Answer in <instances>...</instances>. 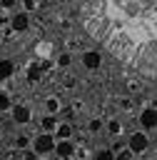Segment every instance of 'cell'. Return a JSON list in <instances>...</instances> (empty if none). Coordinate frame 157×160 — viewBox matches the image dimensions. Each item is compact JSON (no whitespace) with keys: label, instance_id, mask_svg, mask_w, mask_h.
<instances>
[{"label":"cell","instance_id":"14","mask_svg":"<svg viewBox=\"0 0 157 160\" xmlns=\"http://www.w3.org/2000/svg\"><path fill=\"white\" fill-rule=\"evenodd\" d=\"M12 108V100H10V95L5 92V90H0V112H5V110H10Z\"/></svg>","mask_w":157,"mask_h":160},{"label":"cell","instance_id":"3","mask_svg":"<svg viewBox=\"0 0 157 160\" xmlns=\"http://www.w3.org/2000/svg\"><path fill=\"white\" fill-rule=\"evenodd\" d=\"M7 22H10V30H12V32H25V30L30 28V12L20 10V12H15Z\"/></svg>","mask_w":157,"mask_h":160},{"label":"cell","instance_id":"5","mask_svg":"<svg viewBox=\"0 0 157 160\" xmlns=\"http://www.w3.org/2000/svg\"><path fill=\"white\" fill-rule=\"evenodd\" d=\"M10 112H12V120H15L17 125H25V122H30V120H32V110H30L27 105H22V102L12 105V108H10Z\"/></svg>","mask_w":157,"mask_h":160},{"label":"cell","instance_id":"2","mask_svg":"<svg viewBox=\"0 0 157 160\" xmlns=\"http://www.w3.org/2000/svg\"><path fill=\"white\" fill-rule=\"evenodd\" d=\"M147 148H150V138H147L145 130H137V132L130 135V140H127V150H130L132 155H142Z\"/></svg>","mask_w":157,"mask_h":160},{"label":"cell","instance_id":"9","mask_svg":"<svg viewBox=\"0 0 157 160\" xmlns=\"http://www.w3.org/2000/svg\"><path fill=\"white\" fill-rule=\"evenodd\" d=\"M12 72H15V62L7 60V58H2L0 60V80H10Z\"/></svg>","mask_w":157,"mask_h":160},{"label":"cell","instance_id":"21","mask_svg":"<svg viewBox=\"0 0 157 160\" xmlns=\"http://www.w3.org/2000/svg\"><path fill=\"white\" fill-rule=\"evenodd\" d=\"M15 5H17V0H0V8L2 10H12Z\"/></svg>","mask_w":157,"mask_h":160},{"label":"cell","instance_id":"6","mask_svg":"<svg viewBox=\"0 0 157 160\" xmlns=\"http://www.w3.org/2000/svg\"><path fill=\"white\" fill-rule=\"evenodd\" d=\"M140 122H142L145 130H155V125H157V110H155L152 105L142 108V112H140Z\"/></svg>","mask_w":157,"mask_h":160},{"label":"cell","instance_id":"11","mask_svg":"<svg viewBox=\"0 0 157 160\" xmlns=\"http://www.w3.org/2000/svg\"><path fill=\"white\" fill-rule=\"evenodd\" d=\"M40 78H42V70H40V62H37V60H32V62L27 65V80H30V82H37Z\"/></svg>","mask_w":157,"mask_h":160},{"label":"cell","instance_id":"23","mask_svg":"<svg viewBox=\"0 0 157 160\" xmlns=\"http://www.w3.org/2000/svg\"><path fill=\"white\" fill-rule=\"evenodd\" d=\"M50 68H52V60H42V62H40V70H42V72H47Z\"/></svg>","mask_w":157,"mask_h":160},{"label":"cell","instance_id":"25","mask_svg":"<svg viewBox=\"0 0 157 160\" xmlns=\"http://www.w3.org/2000/svg\"><path fill=\"white\" fill-rule=\"evenodd\" d=\"M122 108L125 110H132V100H122Z\"/></svg>","mask_w":157,"mask_h":160},{"label":"cell","instance_id":"24","mask_svg":"<svg viewBox=\"0 0 157 160\" xmlns=\"http://www.w3.org/2000/svg\"><path fill=\"white\" fill-rule=\"evenodd\" d=\"M62 85H65L67 90H72V88H75V78H72V75H70V78H65V82H62Z\"/></svg>","mask_w":157,"mask_h":160},{"label":"cell","instance_id":"26","mask_svg":"<svg viewBox=\"0 0 157 160\" xmlns=\"http://www.w3.org/2000/svg\"><path fill=\"white\" fill-rule=\"evenodd\" d=\"M60 160H75V155H67V158H60Z\"/></svg>","mask_w":157,"mask_h":160},{"label":"cell","instance_id":"15","mask_svg":"<svg viewBox=\"0 0 157 160\" xmlns=\"http://www.w3.org/2000/svg\"><path fill=\"white\" fill-rule=\"evenodd\" d=\"M107 132H110L112 138L120 135V132H122V122H120V120H110V122H107Z\"/></svg>","mask_w":157,"mask_h":160},{"label":"cell","instance_id":"8","mask_svg":"<svg viewBox=\"0 0 157 160\" xmlns=\"http://www.w3.org/2000/svg\"><path fill=\"white\" fill-rule=\"evenodd\" d=\"M52 132H55V135H52L55 140H67V138H72V125H70V122H57Z\"/></svg>","mask_w":157,"mask_h":160},{"label":"cell","instance_id":"22","mask_svg":"<svg viewBox=\"0 0 157 160\" xmlns=\"http://www.w3.org/2000/svg\"><path fill=\"white\" fill-rule=\"evenodd\" d=\"M22 160H37V155H35L32 150H27V148H25V150H22Z\"/></svg>","mask_w":157,"mask_h":160},{"label":"cell","instance_id":"17","mask_svg":"<svg viewBox=\"0 0 157 160\" xmlns=\"http://www.w3.org/2000/svg\"><path fill=\"white\" fill-rule=\"evenodd\" d=\"M87 130H90V132H100V130H102V120H100V118H92V120L87 122Z\"/></svg>","mask_w":157,"mask_h":160},{"label":"cell","instance_id":"12","mask_svg":"<svg viewBox=\"0 0 157 160\" xmlns=\"http://www.w3.org/2000/svg\"><path fill=\"white\" fill-rule=\"evenodd\" d=\"M55 125H57V120H55V115H45V118L40 120V128H42L45 132H52V130H55Z\"/></svg>","mask_w":157,"mask_h":160},{"label":"cell","instance_id":"27","mask_svg":"<svg viewBox=\"0 0 157 160\" xmlns=\"http://www.w3.org/2000/svg\"><path fill=\"white\" fill-rule=\"evenodd\" d=\"M0 160H2V155H0Z\"/></svg>","mask_w":157,"mask_h":160},{"label":"cell","instance_id":"7","mask_svg":"<svg viewBox=\"0 0 157 160\" xmlns=\"http://www.w3.org/2000/svg\"><path fill=\"white\" fill-rule=\"evenodd\" d=\"M52 152L57 155V160H60V158H67V155H75V142H72V138H67V140H55Z\"/></svg>","mask_w":157,"mask_h":160},{"label":"cell","instance_id":"10","mask_svg":"<svg viewBox=\"0 0 157 160\" xmlns=\"http://www.w3.org/2000/svg\"><path fill=\"white\" fill-rule=\"evenodd\" d=\"M60 110H62V102H60V98L50 95V98L45 100V112H47V115H57Z\"/></svg>","mask_w":157,"mask_h":160},{"label":"cell","instance_id":"13","mask_svg":"<svg viewBox=\"0 0 157 160\" xmlns=\"http://www.w3.org/2000/svg\"><path fill=\"white\" fill-rule=\"evenodd\" d=\"M55 65H57V68H70V65H72V55H70V52H60V55L55 58Z\"/></svg>","mask_w":157,"mask_h":160},{"label":"cell","instance_id":"4","mask_svg":"<svg viewBox=\"0 0 157 160\" xmlns=\"http://www.w3.org/2000/svg\"><path fill=\"white\" fill-rule=\"evenodd\" d=\"M82 65L87 70H100L102 68V52L100 50H85L82 52Z\"/></svg>","mask_w":157,"mask_h":160},{"label":"cell","instance_id":"1","mask_svg":"<svg viewBox=\"0 0 157 160\" xmlns=\"http://www.w3.org/2000/svg\"><path fill=\"white\" fill-rule=\"evenodd\" d=\"M30 148H32V152H35L37 158L50 155V152H52V148H55V138H52V132L40 130L35 138H30Z\"/></svg>","mask_w":157,"mask_h":160},{"label":"cell","instance_id":"18","mask_svg":"<svg viewBox=\"0 0 157 160\" xmlns=\"http://www.w3.org/2000/svg\"><path fill=\"white\" fill-rule=\"evenodd\" d=\"M15 148H20V150L30 148V138H27V135H20V138H15Z\"/></svg>","mask_w":157,"mask_h":160},{"label":"cell","instance_id":"16","mask_svg":"<svg viewBox=\"0 0 157 160\" xmlns=\"http://www.w3.org/2000/svg\"><path fill=\"white\" fill-rule=\"evenodd\" d=\"M95 160H115V152H112L110 148H105V150H97V152H95Z\"/></svg>","mask_w":157,"mask_h":160},{"label":"cell","instance_id":"19","mask_svg":"<svg viewBox=\"0 0 157 160\" xmlns=\"http://www.w3.org/2000/svg\"><path fill=\"white\" fill-rule=\"evenodd\" d=\"M37 8H40L37 0H22V10H25V12H32V10H37Z\"/></svg>","mask_w":157,"mask_h":160},{"label":"cell","instance_id":"20","mask_svg":"<svg viewBox=\"0 0 157 160\" xmlns=\"http://www.w3.org/2000/svg\"><path fill=\"white\" fill-rule=\"evenodd\" d=\"M130 158H132V152H130L127 148H122V150L115 152V160H130Z\"/></svg>","mask_w":157,"mask_h":160}]
</instances>
